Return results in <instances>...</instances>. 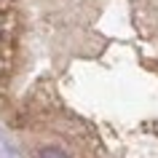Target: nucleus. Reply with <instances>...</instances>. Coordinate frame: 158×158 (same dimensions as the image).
<instances>
[{
	"instance_id": "f257e3e1",
	"label": "nucleus",
	"mask_w": 158,
	"mask_h": 158,
	"mask_svg": "<svg viewBox=\"0 0 158 158\" xmlns=\"http://www.w3.org/2000/svg\"><path fill=\"white\" fill-rule=\"evenodd\" d=\"M38 158H70L62 148H54V145H46V148H40V153H38Z\"/></svg>"
}]
</instances>
